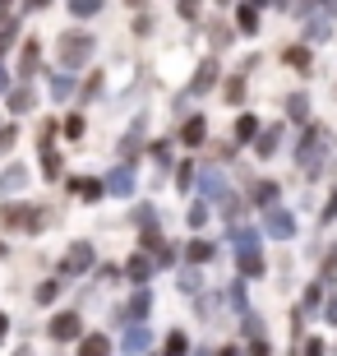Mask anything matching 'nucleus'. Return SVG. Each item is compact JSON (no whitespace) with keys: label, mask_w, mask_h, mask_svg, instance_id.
Here are the masks:
<instances>
[{"label":"nucleus","mask_w":337,"mask_h":356,"mask_svg":"<svg viewBox=\"0 0 337 356\" xmlns=\"http://www.w3.org/2000/svg\"><path fill=\"white\" fill-rule=\"evenodd\" d=\"M0 227L14 236H42L47 232V209L42 204H24V199H5L0 204Z\"/></svg>","instance_id":"obj_1"},{"label":"nucleus","mask_w":337,"mask_h":356,"mask_svg":"<svg viewBox=\"0 0 337 356\" xmlns=\"http://www.w3.org/2000/svg\"><path fill=\"white\" fill-rule=\"evenodd\" d=\"M92 51H97V38H92L88 28H65L60 38H56V60H60V70H83L92 60Z\"/></svg>","instance_id":"obj_2"},{"label":"nucleus","mask_w":337,"mask_h":356,"mask_svg":"<svg viewBox=\"0 0 337 356\" xmlns=\"http://www.w3.org/2000/svg\"><path fill=\"white\" fill-rule=\"evenodd\" d=\"M328 144H333V139H328L324 125H305V134H300V144H296V167L314 176L328 158Z\"/></svg>","instance_id":"obj_3"},{"label":"nucleus","mask_w":337,"mask_h":356,"mask_svg":"<svg viewBox=\"0 0 337 356\" xmlns=\"http://www.w3.org/2000/svg\"><path fill=\"white\" fill-rule=\"evenodd\" d=\"M56 120H42V139H38V167L47 181H65V158H60V148H56Z\"/></svg>","instance_id":"obj_4"},{"label":"nucleus","mask_w":337,"mask_h":356,"mask_svg":"<svg viewBox=\"0 0 337 356\" xmlns=\"http://www.w3.org/2000/svg\"><path fill=\"white\" fill-rule=\"evenodd\" d=\"M92 264H97V250H92V241H69L65 254H60V268H56V273L69 282V277L92 273Z\"/></svg>","instance_id":"obj_5"},{"label":"nucleus","mask_w":337,"mask_h":356,"mask_svg":"<svg viewBox=\"0 0 337 356\" xmlns=\"http://www.w3.org/2000/svg\"><path fill=\"white\" fill-rule=\"evenodd\" d=\"M217 79H222V65H217V51H213L195 65V79L185 83V97H208V92L217 88Z\"/></svg>","instance_id":"obj_6"},{"label":"nucleus","mask_w":337,"mask_h":356,"mask_svg":"<svg viewBox=\"0 0 337 356\" xmlns=\"http://www.w3.org/2000/svg\"><path fill=\"white\" fill-rule=\"evenodd\" d=\"M47 338H51V343H60V347L79 343V338H83V319H79V310H60V315H51Z\"/></svg>","instance_id":"obj_7"},{"label":"nucleus","mask_w":337,"mask_h":356,"mask_svg":"<svg viewBox=\"0 0 337 356\" xmlns=\"http://www.w3.org/2000/svg\"><path fill=\"white\" fill-rule=\"evenodd\" d=\"M143 153H148V116H134V125L125 130V139H120V162H139Z\"/></svg>","instance_id":"obj_8"},{"label":"nucleus","mask_w":337,"mask_h":356,"mask_svg":"<svg viewBox=\"0 0 337 356\" xmlns=\"http://www.w3.org/2000/svg\"><path fill=\"white\" fill-rule=\"evenodd\" d=\"M65 195L83 199V204H102V199L111 195V190H106L102 176H65Z\"/></svg>","instance_id":"obj_9"},{"label":"nucleus","mask_w":337,"mask_h":356,"mask_svg":"<svg viewBox=\"0 0 337 356\" xmlns=\"http://www.w3.org/2000/svg\"><path fill=\"white\" fill-rule=\"evenodd\" d=\"M263 232H268L272 241H291V236H296V213L282 209V204L263 209Z\"/></svg>","instance_id":"obj_10"},{"label":"nucleus","mask_w":337,"mask_h":356,"mask_svg":"<svg viewBox=\"0 0 337 356\" xmlns=\"http://www.w3.org/2000/svg\"><path fill=\"white\" fill-rule=\"evenodd\" d=\"M5 111H10V116H28V111H38V88H33V79H19L10 92H5Z\"/></svg>","instance_id":"obj_11"},{"label":"nucleus","mask_w":337,"mask_h":356,"mask_svg":"<svg viewBox=\"0 0 337 356\" xmlns=\"http://www.w3.org/2000/svg\"><path fill=\"white\" fill-rule=\"evenodd\" d=\"M199 195H204L208 204H213V209H217L222 199L231 195V190H227V176H222L217 167H213V162H204V167H199Z\"/></svg>","instance_id":"obj_12"},{"label":"nucleus","mask_w":337,"mask_h":356,"mask_svg":"<svg viewBox=\"0 0 337 356\" xmlns=\"http://www.w3.org/2000/svg\"><path fill=\"white\" fill-rule=\"evenodd\" d=\"M153 343H157V333L148 329V319H130V329H125V338H120V352L139 356V352H153Z\"/></svg>","instance_id":"obj_13"},{"label":"nucleus","mask_w":337,"mask_h":356,"mask_svg":"<svg viewBox=\"0 0 337 356\" xmlns=\"http://www.w3.org/2000/svg\"><path fill=\"white\" fill-rule=\"evenodd\" d=\"M79 88H83V83H79V74H74V70H60V74H47V92H51V102H56V106L74 102V97H79Z\"/></svg>","instance_id":"obj_14"},{"label":"nucleus","mask_w":337,"mask_h":356,"mask_svg":"<svg viewBox=\"0 0 337 356\" xmlns=\"http://www.w3.org/2000/svg\"><path fill=\"white\" fill-rule=\"evenodd\" d=\"M102 181H106V190H111V199H134L139 176H134V162H120V167H111Z\"/></svg>","instance_id":"obj_15"},{"label":"nucleus","mask_w":337,"mask_h":356,"mask_svg":"<svg viewBox=\"0 0 337 356\" xmlns=\"http://www.w3.org/2000/svg\"><path fill=\"white\" fill-rule=\"evenodd\" d=\"M176 139H181V148H204L208 144V116H204V111H190V116L181 120Z\"/></svg>","instance_id":"obj_16"},{"label":"nucleus","mask_w":337,"mask_h":356,"mask_svg":"<svg viewBox=\"0 0 337 356\" xmlns=\"http://www.w3.org/2000/svg\"><path fill=\"white\" fill-rule=\"evenodd\" d=\"M42 74V42L28 38L24 47H19V65H14V79H38Z\"/></svg>","instance_id":"obj_17"},{"label":"nucleus","mask_w":337,"mask_h":356,"mask_svg":"<svg viewBox=\"0 0 337 356\" xmlns=\"http://www.w3.org/2000/svg\"><path fill=\"white\" fill-rule=\"evenodd\" d=\"M125 277H130L134 287H139V282H153V273H157V254H148V250H134L130 259H125Z\"/></svg>","instance_id":"obj_18"},{"label":"nucleus","mask_w":337,"mask_h":356,"mask_svg":"<svg viewBox=\"0 0 337 356\" xmlns=\"http://www.w3.org/2000/svg\"><path fill=\"white\" fill-rule=\"evenodd\" d=\"M148 315H153V291H148V282H139L134 296L116 310V319H148Z\"/></svg>","instance_id":"obj_19"},{"label":"nucleus","mask_w":337,"mask_h":356,"mask_svg":"<svg viewBox=\"0 0 337 356\" xmlns=\"http://www.w3.org/2000/svg\"><path fill=\"white\" fill-rule=\"evenodd\" d=\"M33 181V172H28V162H10L5 172H0V195H19L24 185Z\"/></svg>","instance_id":"obj_20"},{"label":"nucleus","mask_w":337,"mask_h":356,"mask_svg":"<svg viewBox=\"0 0 337 356\" xmlns=\"http://www.w3.org/2000/svg\"><path fill=\"white\" fill-rule=\"evenodd\" d=\"M249 148H254V158H263V162L277 158V148H282V125H263L259 139H254Z\"/></svg>","instance_id":"obj_21"},{"label":"nucleus","mask_w":337,"mask_h":356,"mask_svg":"<svg viewBox=\"0 0 337 356\" xmlns=\"http://www.w3.org/2000/svg\"><path fill=\"white\" fill-rule=\"evenodd\" d=\"M185 259H190V264H213V259H217V241H208V236H195V241H185Z\"/></svg>","instance_id":"obj_22"},{"label":"nucleus","mask_w":337,"mask_h":356,"mask_svg":"<svg viewBox=\"0 0 337 356\" xmlns=\"http://www.w3.org/2000/svg\"><path fill=\"white\" fill-rule=\"evenodd\" d=\"M259 116H254V111H240V116H236V125H231V139L236 144H254V139H259Z\"/></svg>","instance_id":"obj_23"},{"label":"nucleus","mask_w":337,"mask_h":356,"mask_svg":"<svg viewBox=\"0 0 337 356\" xmlns=\"http://www.w3.org/2000/svg\"><path fill=\"white\" fill-rule=\"evenodd\" d=\"M249 204H254V209H272V204H282V185H277V181H254Z\"/></svg>","instance_id":"obj_24"},{"label":"nucleus","mask_w":337,"mask_h":356,"mask_svg":"<svg viewBox=\"0 0 337 356\" xmlns=\"http://www.w3.org/2000/svg\"><path fill=\"white\" fill-rule=\"evenodd\" d=\"M236 268L254 282V277H263L268 273V264H263V250H236Z\"/></svg>","instance_id":"obj_25"},{"label":"nucleus","mask_w":337,"mask_h":356,"mask_svg":"<svg viewBox=\"0 0 337 356\" xmlns=\"http://www.w3.org/2000/svg\"><path fill=\"white\" fill-rule=\"evenodd\" d=\"M236 28H240L245 38L259 33V5H254V0H240V5H236Z\"/></svg>","instance_id":"obj_26"},{"label":"nucleus","mask_w":337,"mask_h":356,"mask_svg":"<svg viewBox=\"0 0 337 356\" xmlns=\"http://www.w3.org/2000/svg\"><path fill=\"white\" fill-rule=\"evenodd\" d=\"M190 301H195V315H199V319H213V315H217V305L227 301V291H208V287H204L199 296H190Z\"/></svg>","instance_id":"obj_27"},{"label":"nucleus","mask_w":337,"mask_h":356,"mask_svg":"<svg viewBox=\"0 0 337 356\" xmlns=\"http://www.w3.org/2000/svg\"><path fill=\"white\" fill-rule=\"evenodd\" d=\"M176 287H181L185 296H199V291H204V277H199V264H190V259H185V268H176Z\"/></svg>","instance_id":"obj_28"},{"label":"nucleus","mask_w":337,"mask_h":356,"mask_svg":"<svg viewBox=\"0 0 337 356\" xmlns=\"http://www.w3.org/2000/svg\"><path fill=\"white\" fill-rule=\"evenodd\" d=\"M60 287H65V277H60V273H56V277H42L38 287H33V301H38V305H56Z\"/></svg>","instance_id":"obj_29"},{"label":"nucleus","mask_w":337,"mask_h":356,"mask_svg":"<svg viewBox=\"0 0 337 356\" xmlns=\"http://www.w3.org/2000/svg\"><path fill=\"white\" fill-rule=\"evenodd\" d=\"M74 347H79V356H106L111 352V338H106V333H83Z\"/></svg>","instance_id":"obj_30"},{"label":"nucleus","mask_w":337,"mask_h":356,"mask_svg":"<svg viewBox=\"0 0 337 356\" xmlns=\"http://www.w3.org/2000/svg\"><path fill=\"white\" fill-rule=\"evenodd\" d=\"M130 227H134V232L157 227V204H148V199H143V204H134V209H130Z\"/></svg>","instance_id":"obj_31"},{"label":"nucleus","mask_w":337,"mask_h":356,"mask_svg":"<svg viewBox=\"0 0 337 356\" xmlns=\"http://www.w3.org/2000/svg\"><path fill=\"white\" fill-rule=\"evenodd\" d=\"M333 38V14H310V24H305V42H328Z\"/></svg>","instance_id":"obj_32"},{"label":"nucleus","mask_w":337,"mask_h":356,"mask_svg":"<svg viewBox=\"0 0 337 356\" xmlns=\"http://www.w3.org/2000/svg\"><path fill=\"white\" fill-rule=\"evenodd\" d=\"M208 218H213V204H208V199L199 195L195 204H190V213H185V222H190V232H204V227H208Z\"/></svg>","instance_id":"obj_33"},{"label":"nucleus","mask_w":337,"mask_h":356,"mask_svg":"<svg viewBox=\"0 0 337 356\" xmlns=\"http://www.w3.org/2000/svg\"><path fill=\"white\" fill-rule=\"evenodd\" d=\"M245 204H249V195L240 199V195H236V190H231V195H227V199H222V204H217V218H222V222H227V227H236V218H240V209H245Z\"/></svg>","instance_id":"obj_34"},{"label":"nucleus","mask_w":337,"mask_h":356,"mask_svg":"<svg viewBox=\"0 0 337 356\" xmlns=\"http://www.w3.org/2000/svg\"><path fill=\"white\" fill-rule=\"evenodd\" d=\"M282 60H286L291 70H300V74H310V42H296V47H286Z\"/></svg>","instance_id":"obj_35"},{"label":"nucleus","mask_w":337,"mask_h":356,"mask_svg":"<svg viewBox=\"0 0 337 356\" xmlns=\"http://www.w3.org/2000/svg\"><path fill=\"white\" fill-rule=\"evenodd\" d=\"M245 79H249L245 70H236L231 79L222 83V97H227V102H231V106H240V102H245Z\"/></svg>","instance_id":"obj_36"},{"label":"nucleus","mask_w":337,"mask_h":356,"mask_svg":"<svg viewBox=\"0 0 337 356\" xmlns=\"http://www.w3.org/2000/svg\"><path fill=\"white\" fill-rule=\"evenodd\" d=\"M157 268H176L185 259V245H176V241H162V245H157Z\"/></svg>","instance_id":"obj_37"},{"label":"nucleus","mask_w":337,"mask_h":356,"mask_svg":"<svg viewBox=\"0 0 337 356\" xmlns=\"http://www.w3.org/2000/svg\"><path fill=\"white\" fill-rule=\"evenodd\" d=\"M286 120H296V125L310 120V97H305V92H291V97H286Z\"/></svg>","instance_id":"obj_38"},{"label":"nucleus","mask_w":337,"mask_h":356,"mask_svg":"<svg viewBox=\"0 0 337 356\" xmlns=\"http://www.w3.org/2000/svg\"><path fill=\"white\" fill-rule=\"evenodd\" d=\"M245 282H249V277L240 273V277L231 282V287H227V305H231L236 315H245V310H249V301H245Z\"/></svg>","instance_id":"obj_39"},{"label":"nucleus","mask_w":337,"mask_h":356,"mask_svg":"<svg viewBox=\"0 0 337 356\" xmlns=\"http://www.w3.org/2000/svg\"><path fill=\"white\" fill-rule=\"evenodd\" d=\"M162 352H167V356H185V352H190V333H185V329H171L167 338H162Z\"/></svg>","instance_id":"obj_40"},{"label":"nucleus","mask_w":337,"mask_h":356,"mask_svg":"<svg viewBox=\"0 0 337 356\" xmlns=\"http://www.w3.org/2000/svg\"><path fill=\"white\" fill-rule=\"evenodd\" d=\"M148 158H153L162 172H171V139H153V144H148Z\"/></svg>","instance_id":"obj_41"},{"label":"nucleus","mask_w":337,"mask_h":356,"mask_svg":"<svg viewBox=\"0 0 337 356\" xmlns=\"http://www.w3.org/2000/svg\"><path fill=\"white\" fill-rule=\"evenodd\" d=\"M14 148H19V125L5 120V125H0V158H10Z\"/></svg>","instance_id":"obj_42"},{"label":"nucleus","mask_w":337,"mask_h":356,"mask_svg":"<svg viewBox=\"0 0 337 356\" xmlns=\"http://www.w3.org/2000/svg\"><path fill=\"white\" fill-rule=\"evenodd\" d=\"M97 97H102V70H97V74H88V79H83V88H79V102H83V106L97 102Z\"/></svg>","instance_id":"obj_43"},{"label":"nucleus","mask_w":337,"mask_h":356,"mask_svg":"<svg viewBox=\"0 0 337 356\" xmlns=\"http://www.w3.org/2000/svg\"><path fill=\"white\" fill-rule=\"evenodd\" d=\"M300 310H305V315L324 310V282H310V287H305V301H300Z\"/></svg>","instance_id":"obj_44"},{"label":"nucleus","mask_w":337,"mask_h":356,"mask_svg":"<svg viewBox=\"0 0 337 356\" xmlns=\"http://www.w3.org/2000/svg\"><path fill=\"white\" fill-rule=\"evenodd\" d=\"M102 5L106 0H69V14H74V19H97Z\"/></svg>","instance_id":"obj_45"},{"label":"nucleus","mask_w":337,"mask_h":356,"mask_svg":"<svg viewBox=\"0 0 337 356\" xmlns=\"http://www.w3.org/2000/svg\"><path fill=\"white\" fill-rule=\"evenodd\" d=\"M190 181H199V167L185 158V162H176V190H195Z\"/></svg>","instance_id":"obj_46"},{"label":"nucleus","mask_w":337,"mask_h":356,"mask_svg":"<svg viewBox=\"0 0 337 356\" xmlns=\"http://www.w3.org/2000/svg\"><path fill=\"white\" fill-rule=\"evenodd\" d=\"M240 333H245V343H254V338H263V319L254 315V310H245V315H240Z\"/></svg>","instance_id":"obj_47"},{"label":"nucleus","mask_w":337,"mask_h":356,"mask_svg":"<svg viewBox=\"0 0 337 356\" xmlns=\"http://www.w3.org/2000/svg\"><path fill=\"white\" fill-rule=\"evenodd\" d=\"M14 42H19V14H14V19H5V24H0V56L10 51Z\"/></svg>","instance_id":"obj_48"},{"label":"nucleus","mask_w":337,"mask_h":356,"mask_svg":"<svg viewBox=\"0 0 337 356\" xmlns=\"http://www.w3.org/2000/svg\"><path fill=\"white\" fill-rule=\"evenodd\" d=\"M208 42H213V51H227V47H231V28H227V24H213V28H208Z\"/></svg>","instance_id":"obj_49"},{"label":"nucleus","mask_w":337,"mask_h":356,"mask_svg":"<svg viewBox=\"0 0 337 356\" xmlns=\"http://www.w3.org/2000/svg\"><path fill=\"white\" fill-rule=\"evenodd\" d=\"M60 130H65V139H83V130H88V125H83V116H79V111H69V116L60 120Z\"/></svg>","instance_id":"obj_50"},{"label":"nucleus","mask_w":337,"mask_h":356,"mask_svg":"<svg viewBox=\"0 0 337 356\" xmlns=\"http://www.w3.org/2000/svg\"><path fill=\"white\" fill-rule=\"evenodd\" d=\"M176 14H181L185 24H199V14H204V10H199V0H176Z\"/></svg>","instance_id":"obj_51"},{"label":"nucleus","mask_w":337,"mask_h":356,"mask_svg":"<svg viewBox=\"0 0 337 356\" xmlns=\"http://www.w3.org/2000/svg\"><path fill=\"white\" fill-rule=\"evenodd\" d=\"M148 33H153V19L134 10V38H148Z\"/></svg>","instance_id":"obj_52"},{"label":"nucleus","mask_w":337,"mask_h":356,"mask_svg":"<svg viewBox=\"0 0 337 356\" xmlns=\"http://www.w3.org/2000/svg\"><path fill=\"white\" fill-rule=\"evenodd\" d=\"M319 222H337V190H333V195H328V204H324V213H319Z\"/></svg>","instance_id":"obj_53"},{"label":"nucleus","mask_w":337,"mask_h":356,"mask_svg":"<svg viewBox=\"0 0 337 356\" xmlns=\"http://www.w3.org/2000/svg\"><path fill=\"white\" fill-rule=\"evenodd\" d=\"M324 277H328V282L337 277V250H328V259H324Z\"/></svg>","instance_id":"obj_54"},{"label":"nucleus","mask_w":337,"mask_h":356,"mask_svg":"<svg viewBox=\"0 0 337 356\" xmlns=\"http://www.w3.org/2000/svg\"><path fill=\"white\" fill-rule=\"evenodd\" d=\"M56 0H24V10H33V14H42V10H51Z\"/></svg>","instance_id":"obj_55"},{"label":"nucleus","mask_w":337,"mask_h":356,"mask_svg":"<svg viewBox=\"0 0 337 356\" xmlns=\"http://www.w3.org/2000/svg\"><path fill=\"white\" fill-rule=\"evenodd\" d=\"M324 319H328V324H337V296H328V301H324Z\"/></svg>","instance_id":"obj_56"},{"label":"nucleus","mask_w":337,"mask_h":356,"mask_svg":"<svg viewBox=\"0 0 337 356\" xmlns=\"http://www.w3.org/2000/svg\"><path fill=\"white\" fill-rule=\"evenodd\" d=\"M10 88H14V83H10V70L0 65V102H5V92H10Z\"/></svg>","instance_id":"obj_57"},{"label":"nucleus","mask_w":337,"mask_h":356,"mask_svg":"<svg viewBox=\"0 0 337 356\" xmlns=\"http://www.w3.org/2000/svg\"><path fill=\"white\" fill-rule=\"evenodd\" d=\"M5 333H10V315L0 310V343H5Z\"/></svg>","instance_id":"obj_58"},{"label":"nucleus","mask_w":337,"mask_h":356,"mask_svg":"<svg viewBox=\"0 0 337 356\" xmlns=\"http://www.w3.org/2000/svg\"><path fill=\"white\" fill-rule=\"evenodd\" d=\"M5 19H14V14H10V0H0V24H5Z\"/></svg>","instance_id":"obj_59"},{"label":"nucleus","mask_w":337,"mask_h":356,"mask_svg":"<svg viewBox=\"0 0 337 356\" xmlns=\"http://www.w3.org/2000/svg\"><path fill=\"white\" fill-rule=\"evenodd\" d=\"M0 259H10V245H5V236H0Z\"/></svg>","instance_id":"obj_60"},{"label":"nucleus","mask_w":337,"mask_h":356,"mask_svg":"<svg viewBox=\"0 0 337 356\" xmlns=\"http://www.w3.org/2000/svg\"><path fill=\"white\" fill-rule=\"evenodd\" d=\"M125 5H134V10H143V0H125Z\"/></svg>","instance_id":"obj_61"},{"label":"nucleus","mask_w":337,"mask_h":356,"mask_svg":"<svg viewBox=\"0 0 337 356\" xmlns=\"http://www.w3.org/2000/svg\"><path fill=\"white\" fill-rule=\"evenodd\" d=\"M254 5H259V10H263V5H277V0H254Z\"/></svg>","instance_id":"obj_62"},{"label":"nucleus","mask_w":337,"mask_h":356,"mask_svg":"<svg viewBox=\"0 0 337 356\" xmlns=\"http://www.w3.org/2000/svg\"><path fill=\"white\" fill-rule=\"evenodd\" d=\"M213 5H236V0H213Z\"/></svg>","instance_id":"obj_63"}]
</instances>
